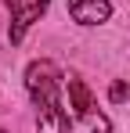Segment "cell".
<instances>
[{
    "mask_svg": "<svg viewBox=\"0 0 130 133\" xmlns=\"http://www.w3.org/2000/svg\"><path fill=\"white\" fill-rule=\"evenodd\" d=\"M58 87H62V72L54 61H33L25 68V90L36 101V130L40 133H65L69 130V115L58 104Z\"/></svg>",
    "mask_w": 130,
    "mask_h": 133,
    "instance_id": "cell-1",
    "label": "cell"
},
{
    "mask_svg": "<svg viewBox=\"0 0 130 133\" xmlns=\"http://www.w3.org/2000/svg\"><path fill=\"white\" fill-rule=\"evenodd\" d=\"M4 4L11 7V32H7V36H11V43H22L25 29L47 11L51 0H4Z\"/></svg>",
    "mask_w": 130,
    "mask_h": 133,
    "instance_id": "cell-2",
    "label": "cell"
},
{
    "mask_svg": "<svg viewBox=\"0 0 130 133\" xmlns=\"http://www.w3.org/2000/svg\"><path fill=\"white\" fill-rule=\"evenodd\" d=\"M69 15H72V22H80V25H101L112 15V4L108 0H72Z\"/></svg>",
    "mask_w": 130,
    "mask_h": 133,
    "instance_id": "cell-3",
    "label": "cell"
},
{
    "mask_svg": "<svg viewBox=\"0 0 130 133\" xmlns=\"http://www.w3.org/2000/svg\"><path fill=\"white\" fill-rule=\"evenodd\" d=\"M108 130H112V122H108L98 108H90V111H83V115H72V119H69V133H108Z\"/></svg>",
    "mask_w": 130,
    "mask_h": 133,
    "instance_id": "cell-4",
    "label": "cell"
},
{
    "mask_svg": "<svg viewBox=\"0 0 130 133\" xmlns=\"http://www.w3.org/2000/svg\"><path fill=\"white\" fill-rule=\"evenodd\" d=\"M69 104H72V115H83V111L94 108V97H90L87 83L76 79V76H69Z\"/></svg>",
    "mask_w": 130,
    "mask_h": 133,
    "instance_id": "cell-5",
    "label": "cell"
},
{
    "mask_svg": "<svg viewBox=\"0 0 130 133\" xmlns=\"http://www.w3.org/2000/svg\"><path fill=\"white\" fill-rule=\"evenodd\" d=\"M108 101H116V104H123V101H130V83H112L108 87Z\"/></svg>",
    "mask_w": 130,
    "mask_h": 133,
    "instance_id": "cell-6",
    "label": "cell"
},
{
    "mask_svg": "<svg viewBox=\"0 0 130 133\" xmlns=\"http://www.w3.org/2000/svg\"><path fill=\"white\" fill-rule=\"evenodd\" d=\"M0 133H4V130H0Z\"/></svg>",
    "mask_w": 130,
    "mask_h": 133,
    "instance_id": "cell-7",
    "label": "cell"
}]
</instances>
